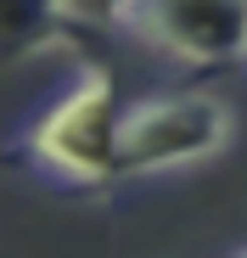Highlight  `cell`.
I'll return each mask as SVG.
<instances>
[{"label": "cell", "mask_w": 247, "mask_h": 258, "mask_svg": "<svg viewBox=\"0 0 247 258\" xmlns=\"http://www.w3.org/2000/svg\"><path fill=\"white\" fill-rule=\"evenodd\" d=\"M118 123L124 101L107 68H79V79L34 118L23 135V157L34 168H45L56 185L73 191H101L118 180Z\"/></svg>", "instance_id": "6da1fadb"}, {"label": "cell", "mask_w": 247, "mask_h": 258, "mask_svg": "<svg viewBox=\"0 0 247 258\" xmlns=\"http://www.w3.org/2000/svg\"><path fill=\"white\" fill-rule=\"evenodd\" d=\"M236 141V112L230 101L208 90H174V96H146L124 107L118 123V180H152V174H180L219 157Z\"/></svg>", "instance_id": "7a4b0ae2"}, {"label": "cell", "mask_w": 247, "mask_h": 258, "mask_svg": "<svg viewBox=\"0 0 247 258\" xmlns=\"http://www.w3.org/2000/svg\"><path fill=\"white\" fill-rule=\"evenodd\" d=\"M112 23L186 68L247 62V0H112Z\"/></svg>", "instance_id": "3957f363"}, {"label": "cell", "mask_w": 247, "mask_h": 258, "mask_svg": "<svg viewBox=\"0 0 247 258\" xmlns=\"http://www.w3.org/2000/svg\"><path fill=\"white\" fill-rule=\"evenodd\" d=\"M79 0H0V56H39L79 39Z\"/></svg>", "instance_id": "277c9868"}, {"label": "cell", "mask_w": 247, "mask_h": 258, "mask_svg": "<svg viewBox=\"0 0 247 258\" xmlns=\"http://www.w3.org/2000/svg\"><path fill=\"white\" fill-rule=\"evenodd\" d=\"M230 258H247V247H236V252H230Z\"/></svg>", "instance_id": "5b68a950"}]
</instances>
